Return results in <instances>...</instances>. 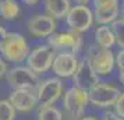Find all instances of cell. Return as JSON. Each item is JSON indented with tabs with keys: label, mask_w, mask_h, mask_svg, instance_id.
I'll return each mask as SVG.
<instances>
[{
	"label": "cell",
	"mask_w": 124,
	"mask_h": 120,
	"mask_svg": "<svg viewBox=\"0 0 124 120\" xmlns=\"http://www.w3.org/2000/svg\"><path fill=\"white\" fill-rule=\"evenodd\" d=\"M89 103L88 91L75 87L68 88L63 95V116L66 120H78L84 116L86 105Z\"/></svg>",
	"instance_id": "6da1fadb"
},
{
	"label": "cell",
	"mask_w": 124,
	"mask_h": 120,
	"mask_svg": "<svg viewBox=\"0 0 124 120\" xmlns=\"http://www.w3.org/2000/svg\"><path fill=\"white\" fill-rule=\"evenodd\" d=\"M29 46L24 35L18 32H8L3 46L0 48V53L4 60L10 63H23L29 55Z\"/></svg>",
	"instance_id": "7a4b0ae2"
},
{
	"label": "cell",
	"mask_w": 124,
	"mask_h": 120,
	"mask_svg": "<svg viewBox=\"0 0 124 120\" xmlns=\"http://www.w3.org/2000/svg\"><path fill=\"white\" fill-rule=\"evenodd\" d=\"M85 59L98 75H109L116 66V59L113 52L98 45L91 46L88 49Z\"/></svg>",
	"instance_id": "3957f363"
},
{
	"label": "cell",
	"mask_w": 124,
	"mask_h": 120,
	"mask_svg": "<svg viewBox=\"0 0 124 120\" xmlns=\"http://www.w3.org/2000/svg\"><path fill=\"white\" fill-rule=\"evenodd\" d=\"M56 57V50L49 45L36 46L34 50L29 52L27 57V66L36 74H43L52 69L53 60Z\"/></svg>",
	"instance_id": "277c9868"
},
{
	"label": "cell",
	"mask_w": 124,
	"mask_h": 120,
	"mask_svg": "<svg viewBox=\"0 0 124 120\" xmlns=\"http://www.w3.org/2000/svg\"><path fill=\"white\" fill-rule=\"evenodd\" d=\"M6 80L13 89H35L39 84L38 74L28 66H14L7 71Z\"/></svg>",
	"instance_id": "5b68a950"
},
{
	"label": "cell",
	"mask_w": 124,
	"mask_h": 120,
	"mask_svg": "<svg viewBox=\"0 0 124 120\" xmlns=\"http://www.w3.org/2000/svg\"><path fill=\"white\" fill-rule=\"evenodd\" d=\"M121 92L117 87L99 81L95 87H92L88 91V96H89V103H92L93 106L107 109L114 106Z\"/></svg>",
	"instance_id": "8992f818"
},
{
	"label": "cell",
	"mask_w": 124,
	"mask_h": 120,
	"mask_svg": "<svg viewBox=\"0 0 124 120\" xmlns=\"http://www.w3.org/2000/svg\"><path fill=\"white\" fill-rule=\"evenodd\" d=\"M93 21H95L93 11L89 7H86V4H75L74 7L70 8L67 17H66V23H67L68 28L78 34L88 31L92 27Z\"/></svg>",
	"instance_id": "52a82bcc"
},
{
	"label": "cell",
	"mask_w": 124,
	"mask_h": 120,
	"mask_svg": "<svg viewBox=\"0 0 124 120\" xmlns=\"http://www.w3.org/2000/svg\"><path fill=\"white\" fill-rule=\"evenodd\" d=\"M63 94V81L59 77H50L43 81H39L36 87V96L40 108L50 106L59 101Z\"/></svg>",
	"instance_id": "ba28073f"
},
{
	"label": "cell",
	"mask_w": 124,
	"mask_h": 120,
	"mask_svg": "<svg viewBox=\"0 0 124 120\" xmlns=\"http://www.w3.org/2000/svg\"><path fill=\"white\" fill-rule=\"evenodd\" d=\"M47 45L56 52H71L77 55L82 48V36L71 29L66 32H54L47 38Z\"/></svg>",
	"instance_id": "9c48e42d"
},
{
	"label": "cell",
	"mask_w": 124,
	"mask_h": 120,
	"mask_svg": "<svg viewBox=\"0 0 124 120\" xmlns=\"http://www.w3.org/2000/svg\"><path fill=\"white\" fill-rule=\"evenodd\" d=\"M78 59L75 53L71 52H60L56 53V57L52 64V70L59 78H70L78 69Z\"/></svg>",
	"instance_id": "30bf717a"
},
{
	"label": "cell",
	"mask_w": 124,
	"mask_h": 120,
	"mask_svg": "<svg viewBox=\"0 0 124 120\" xmlns=\"http://www.w3.org/2000/svg\"><path fill=\"white\" fill-rule=\"evenodd\" d=\"M27 25L28 32L35 38H49L56 31V20L47 14H36Z\"/></svg>",
	"instance_id": "8fae6325"
},
{
	"label": "cell",
	"mask_w": 124,
	"mask_h": 120,
	"mask_svg": "<svg viewBox=\"0 0 124 120\" xmlns=\"http://www.w3.org/2000/svg\"><path fill=\"white\" fill-rule=\"evenodd\" d=\"M71 78H73V87L82 91H89L92 87H95L99 82V75L92 70L86 59L79 62L78 69Z\"/></svg>",
	"instance_id": "7c38bea8"
},
{
	"label": "cell",
	"mask_w": 124,
	"mask_h": 120,
	"mask_svg": "<svg viewBox=\"0 0 124 120\" xmlns=\"http://www.w3.org/2000/svg\"><path fill=\"white\" fill-rule=\"evenodd\" d=\"M8 101L17 112L24 113L34 110L39 105L36 92H34V89H13L8 96Z\"/></svg>",
	"instance_id": "4fadbf2b"
},
{
	"label": "cell",
	"mask_w": 124,
	"mask_h": 120,
	"mask_svg": "<svg viewBox=\"0 0 124 120\" xmlns=\"http://www.w3.org/2000/svg\"><path fill=\"white\" fill-rule=\"evenodd\" d=\"M43 6L47 16L53 17L54 20H62L67 17L71 8V3L70 0H43Z\"/></svg>",
	"instance_id": "5bb4252c"
},
{
	"label": "cell",
	"mask_w": 124,
	"mask_h": 120,
	"mask_svg": "<svg viewBox=\"0 0 124 120\" xmlns=\"http://www.w3.org/2000/svg\"><path fill=\"white\" fill-rule=\"evenodd\" d=\"M95 42L98 46L105 48V49H110L112 46L116 45V38H114L112 27L109 25L98 27L95 31Z\"/></svg>",
	"instance_id": "9a60e30c"
},
{
	"label": "cell",
	"mask_w": 124,
	"mask_h": 120,
	"mask_svg": "<svg viewBox=\"0 0 124 120\" xmlns=\"http://www.w3.org/2000/svg\"><path fill=\"white\" fill-rule=\"evenodd\" d=\"M20 13H21V8L16 0H10V1L0 4V17L7 21H13V20L18 18Z\"/></svg>",
	"instance_id": "2e32d148"
},
{
	"label": "cell",
	"mask_w": 124,
	"mask_h": 120,
	"mask_svg": "<svg viewBox=\"0 0 124 120\" xmlns=\"http://www.w3.org/2000/svg\"><path fill=\"white\" fill-rule=\"evenodd\" d=\"M36 119L38 120H64V116H63V112L59 108H56L54 105H50V106L39 108Z\"/></svg>",
	"instance_id": "e0dca14e"
},
{
	"label": "cell",
	"mask_w": 124,
	"mask_h": 120,
	"mask_svg": "<svg viewBox=\"0 0 124 120\" xmlns=\"http://www.w3.org/2000/svg\"><path fill=\"white\" fill-rule=\"evenodd\" d=\"M17 110L8 99H0V120H16Z\"/></svg>",
	"instance_id": "ac0fdd59"
},
{
	"label": "cell",
	"mask_w": 124,
	"mask_h": 120,
	"mask_svg": "<svg viewBox=\"0 0 124 120\" xmlns=\"http://www.w3.org/2000/svg\"><path fill=\"white\" fill-rule=\"evenodd\" d=\"M92 4H93V11H109L120 8L118 0H92Z\"/></svg>",
	"instance_id": "d6986e66"
},
{
	"label": "cell",
	"mask_w": 124,
	"mask_h": 120,
	"mask_svg": "<svg viewBox=\"0 0 124 120\" xmlns=\"http://www.w3.org/2000/svg\"><path fill=\"white\" fill-rule=\"evenodd\" d=\"M110 27H112L114 38H116V45H118L121 49H124V20L117 18Z\"/></svg>",
	"instance_id": "ffe728a7"
},
{
	"label": "cell",
	"mask_w": 124,
	"mask_h": 120,
	"mask_svg": "<svg viewBox=\"0 0 124 120\" xmlns=\"http://www.w3.org/2000/svg\"><path fill=\"white\" fill-rule=\"evenodd\" d=\"M114 112L118 114V116H121V117H124V92H121L120 95H118L117 101H116V103H114Z\"/></svg>",
	"instance_id": "44dd1931"
},
{
	"label": "cell",
	"mask_w": 124,
	"mask_h": 120,
	"mask_svg": "<svg viewBox=\"0 0 124 120\" xmlns=\"http://www.w3.org/2000/svg\"><path fill=\"white\" fill-rule=\"evenodd\" d=\"M114 59H116V66L118 67V70L120 71L124 70V49H121V50L118 52L117 55L114 56Z\"/></svg>",
	"instance_id": "7402d4cb"
},
{
	"label": "cell",
	"mask_w": 124,
	"mask_h": 120,
	"mask_svg": "<svg viewBox=\"0 0 124 120\" xmlns=\"http://www.w3.org/2000/svg\"><path fill=\"white\" fill-rule=\"evenodd\" d=\"M102 120H124V117L118 116L116 112H106V113L103 114Z\"/></svg>",
	"instance_id": "603a6c76"
},
{
	"label": "cell",
	"mask_w": 124,
	"mask_h": 120,
	"mask_svg": "<svg viewBox=\"0 0 124 120\" xmlns=\"http://www.w3.org/2000/svg\"><path fill=\"white\" fill-rule=\"evenodd\" d=\"M7 71H8L7 70V63L4 62V59L0 57V78H3L7 74Z\"/></svg>",
	"instance_id": "cb8c5ba5"
},
{
	"label": "cell",
	"mask_w": 124,
	"mask_h": 120,
	"mask_svg": "<svg viewBox=\"0 0 124 120\" xmlns=\"http://www.w3.org/2000/svg\"><path fill=\"white\" fill-rule=\"evenodd\" d=\"M7 32L6 29L3 28V27H0V48L3 46V43H4V40H6V38H7Z\"/></svg>",
	"instance_id": "d4e9b609"
},
{
	"label": "cell",
	"mask_w": 124,
	"mask_h": 120,
	"mask_svg": "<svg viewBox=\"0 0 124 120\" xmlns=\"http://www.w3.org/2000/svg\"><path fill=\"white\" fill-rule=\"evenodd\" d=\"M23 1L25 3V4H28V6H35L39 0H23Z\"/></svg>",
	"instance_id": "484cf974"
},
{
	"label": "cell",
	"mask_w": 124,
	"mask_h": 120,
	"mask_svg": "<svg viewBox=\"0 0 124 120\" xmlns=\"http://www.w3.org/2000/svg\"><path fill=\"white\" fill-rule=\"evenodd\" d=\"M118 78H120V82H121V84L124 85V70H121V71H120V74H118Z\"/></svg>",
	"instance_id": "4316f807"
},
{
	"label": "cell",
	"mask_w": 124,
	"mask_h": 120,
	"mask_svg": "<svg viewBox=\"0 0 124 120\" xmlns=\"http://www.w3.org/2000/svg\"><path fill=\"white\" fill-rule=\"evenodd\" d=\"M78 120H98V119L92 117V116H82V117H81V119H78Z\"/></svg>",
	"instance_id": "83f0119b"
},
{
	"label": "cell",
	"mask_w": 124,
	"mask_h": 120,
	"mask_svg": "<svg viewBox=\"0 0 124 120\" xmlns=\"http://www.w3.org/2000/svg\"><path fill=\"white\" fill-rule=\"evenodd\" d=\"M73 1H75L77 4H86L89 0H73Z\"/></svg>",
	"instance_id": "f1b7e54d"
},
{
	"label": "cell",
	"mask_w": 124,
	"mask_h": 120,
	"mask_svg": "<svg viewBox=\"0 0 124 120\" xmlns=\"http://www.w3.org/2000/svg\"><path fill=\"white\" fill-rule=\"evenodd\" d=\"M120 13H121V18L124 20V0H123V3H121V8H120Z\"/></svg>",
	"instance_id": "f546056e"
},
{
	"label": "cell",
	"mask_w": 124,
	"mask_h": 120,
	"mask_svg": "<svg viewBox=\"0 0 124 120\" xmlns=\"http://www.w3.org/2000/svg\"><path fill=\"white\" fill-rule=\"evenodd\" d=\"M6 1H10V0H0V4H3V3H6Z\"/></svg>",
	"instance_id": "4dcf8cb0"
}]
</instances>
